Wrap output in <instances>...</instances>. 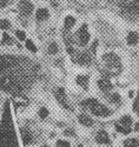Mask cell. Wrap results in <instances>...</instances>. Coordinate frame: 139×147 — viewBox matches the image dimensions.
I'll return each mask as SVG.
<instances>
[{
    "label": "cell",
    "instance_id": "1",
    "mask_svg": "<svg viewBox=\"0 0 139 147\" xmlns=\"http://www.w3.org/2000/svg\"><path fill=\"white\" fill-rule=\"evenodd\" d=\"M38 71L39 66L27 58L1 55L0 88L12 94H22L33 85Z\"/></svg>",
    "mask_w": 139,
    "mask_h": 147
},
{
    "label": "cell",
    "instance_id": "2",
    "mask_svg": "<svg viewBox=\"0 0 139 147\" xmlns=\"http://www.w3.org/2000/svg\"><path fill=\"white\" fill-rule=\"evenodd\" d=\"M103 63L105 65V71L108 76H117L121 69L120 59L115 53H106L103 55Z\"/></svg>",
    "mask_w": 139,
    "mask_h": 147
},
{
    "label": "cell",
    "instance_id": "3",
    "mask_svg": "<svg viewBox=\"0 0 139 147\" xmlns=\"http://www.w3.org/2000/svg\"><path fill=\"white\" fill-rule=\"evenodd\" d=\"M81 106L85 108V109H90V111L94 114V115H98V117H107L111 114L110 109L102 105L100 102H98L96 99L93 98H90V99H87L85 101L81 102Z\"/></svg>",
    "mask_w": 139,
    "mask_h": 147
},
{
    "label": "cell",
    "instance_id": "4",
    "mask_svg": "<svg viewBox=\"0 0 139 147\" xmlns=\"http://www.w3.org/2000/svg\"><path fill=\"white\" fill-rule=\"evenodd\" d=\"M123 13L131 19L139 16V0H133L132 3L123 6Z\"/></svg>",
    "mask_w": 139,
    "mask_h": 147
},
{
    "label": "cell",
    "instance_id": "5",
    "mask_svg": "<svg viewBox=\"0 0 139 147\" xmlns=\"http://www.w3.org/2000/svg\"><path fill=\"white\" fill-rule=\"evenodd\" d=\"M77 35H78V41H79L78 44L80 46H86L88 40H90V33H88L87 26L85 25V24L79 28V31L77 32Z\"/></svg>",
    "mask_w": 139,
    "mask_h": 147
},
{
    "label": "cell",
    "instance_id": "6",
    "mask_svg": "<svg viewBox=\"0 0 139 147\" xmlns=\"http://www.w3.org/2000/svg\"><path fill=\"white\" fill-rule=\"evenodd\" d=\"M73 60L74 63H77L79 65H90L91 64V55L88 54V52H81L78 54H73Z\"/></svg>",
    "mask_w": 139,
    "mask_h": 147
},
{
    "label": "cell",
    "instance_id": "7",
    "mask_svg": "<svg viewBox=\"0 0 139 147\" xmlns=\"http://www.w3.org/2000/svg\"><path fill=\"white\" fill-rule=\"evenodd\" d=\"M54 95H56V98H57V100L59 101V104L62 106V107H65L66 109H72L71 108V106L68 105V102H67V99H66V94H65V91H64V88H57V91L54 92Z\"/></svg>",
    "mask_w": 139,
    "mask_h": 147
},
{
    "label": "cell",
    "instance_id": "8",
    "mask_svg": "<svg viewBox=\"0 0 139 147\" xmlns=\"http://www.w3.org/2000/svg\"><path fill=\"white\" fill-rule=\"evenodd\" d=\"M32 11H33V5L28 0H22V1L19 3V12L21 16L28 17L32 13Z\"/></svg>",
    "mask_w": 139,
    "mask_h": 147
},
{
    "label": "cell",
    "instance_id": "9",
    "mask_svg": "<svg viewBox=\"0 0 139 147\" xmlns=\"http://www.w3.org/2000/svg\"><path fill=\"white\" fill-rule=\"evenodd\" d=\"M98 86L104 93H108L112 90V84L108 79H100L98 80Z\"/></svg>",
    "mask_w": 139,
    "mask_h": 147
},
{
    "label": "cell",
    "instance_id": "10",
    "mask_svg": "<svg viewBox=\"0 0 139 147\" xmlns=\"http://www.w3.org/2000/svg\"><path fill=\"white\" fill-rule=\"evenodd\" d=\"M96 141L98 144H110V138H108V134L105 131H100L97 133L96 136Z\"/></svg>",
    "mask_w": 139,
    "mask_h": 147
},
{
    "label": "cell",
    "instance_id": "11",
    "mask_svg": "<svg viewBox=\"0 0 139 147\" xmlns=\"http://www.w3.org/2000/svg\"><path fill=\"white\" fill-rule=\"evenodd\" d=\"M78 120H79V122H80L81 125H84L86 127H91L93 125V120L90 117H88V115H86V114H80L78 117Z\"/></svg>",
    "mask_w": 139,
    "mask_h": 147
},
{
    "label": "cell",
    "instance_id": "12",
    "mask_svg": "<svg viewBox=\"0 0 139 147\" xmlns=\"http://www.w3.org/2000/svg\"><path fill=\"white\" fill-rule=\"evenodd\" d=\"M48 11L46 8H39L37 11V13H35V18L37 20H39V21H44L48 18Z\"/></svg>",
    "mask_w": 139,
    "mask_h": 147
},
{
    "label": "cell",
    "instance_id": "13",
    "mask_svg": "<svg viewBox=\"0 0 139 147\" xmlns=\"http://www.w3.org/2000/svg\"><path fill=\"white\" fill-rule=\"evenodd\" d=\"M20 132H21V136H22V142H24V145H28L31 142V140H32V134L26 128H21Z\"/></svg>",
    "mask_w": 139,
    "mask_h": 147
},
{
    "label": "cell",
    "instance_id": "14",
    "mask_svg": "<svg viewBox=\"0 0 139 147\" xmlns=\"http://www.w3.org/2000/svg\"><path fill=\"white\" fill-rule=\"evenodd\" d=\"M139 40V36L137 32H130L127 35V44L129 45H136Z\"/></svg>",
    "mask_w": 139,
    "mask_h": 147
},
{
    "label": "cell",
    "instance_id": "15",
    "mask_svg": "<svg viewBox=\"0 0 139 147\" xmlns=\"http://www.w3.org/2000/svg\"><path fill=\"white\" fill-rule=\"evenodd\" d=\"M77 84L80 85V86L85 90H87V86H88V78L86 76H78L77 77Z\"/></svg>",
    "mask_w": 139,
    "mask_h": 147
},
{
    "label": "cell",
    "instance_id": "16",
    "mask_svg": "<svg viewBox=\"0 0 139 147\" xmlns=\"http://www.w3.org/2000/svg\"><path fill=\"white\" fill-rule=\"evenodd\" d=\"M64 24H65V30H71L73 26H74V24H75V19L73 18V17H71V16H67L66 18H65V21H64Z\"/></svg>",
    "mask_w": 139,
    "mask_h": 147
},
{
    "label": "cell",
    "instance_id": "17",
    "mask_svg": "<svg viewBox=\"0 0 139 147\" xmlns=\"http://www.w3.org/2000/svg\"><path fill=\"white\" fill-rule=\"evenodd\" d=\"M116 129H117L118 132L123 133V134H129V133L131 132V128H130V127H126V126H124V125H121V124H116Z\"/></svg>",
    "mask_w": 139,
    "mask_h": 147
},
{
    "label": "cell",
    "instance_id": "18",
    "mask_svg": "<svg viewBox=\"0 0 139 147\" xmlns=\"http://www.w3.org/2000/svg\"><path fill=\"white\" fill-rule=\"evenodd\" d=\"M125 147H139V141L136 139H127L124 141Z\"/></svg>",
    "mask_w": 139,
    "mask_h": 147
},
{
    "label": "cell",
    "instance_id": "19",
    "mask_svg": "<svg viewBox=\"0 0 139 147\" xmlns=\"http://www.w3.org/2000/svg\"><path fill=\"white\" fill-rule=\"evenodd\" d=\"M119 124H121V125H124V126H126V127H130L131 124H132V119H131L130 115H124V117L120 119Z\"/></svg>",
    "mask_w": 139,
    "mask_h": 147
},
{
    "label": "cell",
    "instance_id": "20",
    "mask_svg": "<svg viewBox=\"0 0 139 147\" xmlns=\"http://www.w3.org/2000/svg\"><path fill=\"white\" fill-rule=\"evenodd\" d=\"M108 100H110L111 102H113V104H120L121 98H120V95H119L118 93H113V94L108 95Z\"/></svg>",
    "mask_w": 139,
    "mask_h": 147
},
{
    "label": "cell",
    "instance_id": "21",
    "mask_svg": "<svg viewBox=\"0 0 139 147\" xmlns=\"http://www.w3.org/2000/svg\"><path fill=\"white\" fill-rule=\"evenodd\" d=\"M47 52H48L49 54H56V53H58V45H57L56 42H51V45H49L48 48H47Z\"/></svg>",
    "mask_w": 139,
    "mask_h": 147
},
{
    "label": "cell",
    "instance_id": "22",
    "mask_svg": "<svg viewBox=\"0 0 139 147\" xmlns=\"http://www.w3.org/2000/svg\"><path fill=\"white\" fill-rule=\"evenodd\" d=\"M3 45H12L13 44V40L11 39V36L7 33H3Z\"/></svg>",
    "mask_w": 139,
    "mask_h": 147
},
{
    "label": "cell",
    "instance_id": "23",
    "mask_svg": "<svg viewBox=\"0 0 139 147\" xmlns=\"http://www.w3.org/2000/svg\"><path fill=\"white\" fill-rule=\"evenodd\" d=\"M26 48L30 51H32V52H34V53L37 52V47H35V45L33 44L32 40H26Z\"/></svg>",
    "mask_w": 139,
    "mask_h": 147
},
{
    "label": "cell",
    "instance_id": "24",
    "mask_svg": "<svg viewBox=\"0 0 139 147\" xmlns=\"http://www.w3.org/2000/svg\"><path fill=\"white\" fill-rule=\"evenodd\" d=\"M47 115H48V111H47V108L41 107V108H40V111H39V117H40L41 119H46V118H47Z\"/></svg>",
    "mask_w": 139,
    "mask_h": 147
},
{
    "label": "cell",
    "instance_id": "25",
    "mask_svg": "<svg viewBox=\"0 0 139 147\" xmlns=\"http://www.w3.org/2000/svg\"><path fill=\"white\" fill-rule=\"evenodd\" d=\"M16 35L20 41H24L26 39V34H25V32H22V31H16Z\"/></svg>",
    "mask_w": 139,
    "mask_h": 147
},
{
    "label": "cell",
    "instance_id": "26",
    "mask_svg": "<svg viewBox=\"0 0 139 147\" xmlns=\"http://www.w3.org/2000/svg\"><path fill=\"white\" fill-rule=\"evenodd\" d=\"M9 21L8 20H0V28L1 30H7L9 28Z\"/></svg>",
    "mask_w": 139,
    "mask_h": 147
},
{
    "label": "cell",
    "instance_id": "27",
    "mask_svg": "<svg viewBox=\"0 0 139 147\" xmlns=\"http://www.w3.org/2000/svg\"><path fill=\"white\" fill-rule=\"evenodd\" d=\"M133 111L139 114V92H138V95H137L136 100H134V104H133Z\"/></svg>",
    "mask_w": 139,
    "mask_h": 147
},
{
    "label": "cell",
    "instance_id": "28",
    "mask_svg": "<svg viewBox=\"0 0 139 147\" xmlns=\"http://www.w3.org/2000/svg\"><path fill=\"white\" fill-rule=\"evenodd\" d=\"M57 146L58 147H70V142H67L65 140H59V141H57Z\"/></svg>",
    "mask_w": 139,
    "mask_h": 147
},
{
    "label": "cell",
    "instance_id": "29",
    "mask_svg": "<svg viewBox=\"0 0 139 147\" xmlns=\"http://www.w3.org/2000/svg\"><path fill=\"white\" fill-rule=\"evenodd\" d=\"M65 134H66V136H74V132H73V129H71V128H68V129H66L65 131Z\"/></svg>",
    "mask_w": 139,
    "mask_h": 147
},
{
    "label": "cell",
    "instance_id": "30",
    "mask_svg": "<svg viewBox=\"0 0 139 147\" xmlns=\"http://www.w3.org/2000/svg\"><path fill=\"white\" fill-rule=\"evenodd\" d=\"M74 52H75V51L73 50V47H71V46H68V47H67V53H68V54L73 55V54H74Z\"/></svg>",
    "mask_w": 139,
    "mask_h": 147
},
{
    "label": "cell",
    "instance_id": "31",
    "mask_svg": "<svg viewBox=\"0 0 139 147\" xmlns=\"http://www.w3.org/2000/svg\"><path fill=\"white\" fill-rule=\"evenodd\" d=\"M8 3V0H0V7H5Z\"/></svg>",
    "mask_w": 139,
    "mask_h": 147
},
{
    "label": "cell",
    "instance_id": "32",
    "mask_svg": "<svg viewBox=\"0 0 139 147\" xmlns=\"http://www.w3.org/2000/svg\"><path fill=\"white\" fill-rule=\"evenodd\" d=\"M134 129H136V131H139V122H137V124H136V127H134Z\"/></svg>",
    "mask_w": 139,
    "mask_h": 147
}]
</instances>
